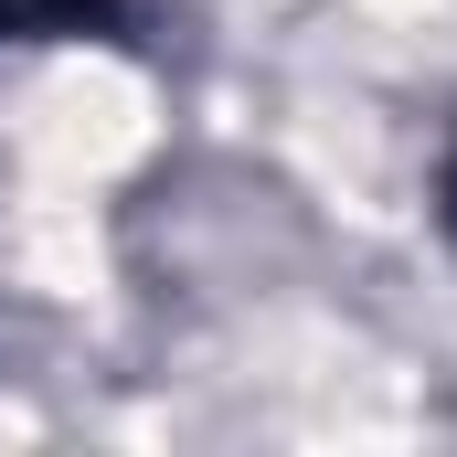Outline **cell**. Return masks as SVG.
I'll list each match as a JSON object with an SVG mask.
<instances>
[{
	"mask_svg": "<svg viewBox=\"0 0 457 457\" xmlns=\"http://www.w3.org/2000/svg\"><path fill=\"white\" fill-rule=\"evenodd\" d=\"M32 43H86V32H128V0H21Z\"/></svg>",
	"mask_w": 457,
	"mask_h": 457,
	"instance_id": "obj_1",
	"label": "cell"
},
{
	"mask_svg": "<svg viewBox=\"0 0 457 457\" xmlns=\"http://www.w3.org/2000/svg\"><path fill=\"white\" fill-rule=\"evenodd\" d=\"M436 234L457 245V128H447V160H436Z\"/></svg>",
	"mask_w": 457,
	"mask_h": 457,
	"instance_id": "obj_2",
	"label": "cell"
},
{
	"mask_svg": "<svg viewBox=\"0 0 457 457\" xmlns=\"http://www.w3.org/2000/svg\"><path fill=\"white\" fill-rule=\"evenodd\" d=\"M0 43H32V21H21V0H0Z\"/></svg>",
	"mask_w": 457,
	"mask_h": 457,
	"instance_id": "obj_3",
	"label": "cell"
}]
</instances>
